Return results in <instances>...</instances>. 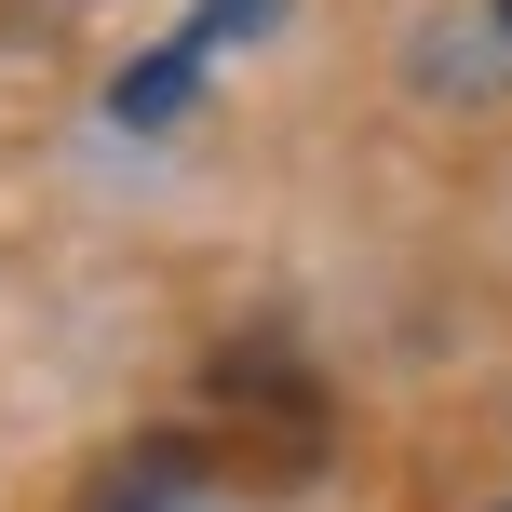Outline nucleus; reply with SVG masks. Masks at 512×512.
Listing matches in <instances>:
<instances>
[{
    "label": "nucleus",
    "instance_id": "3",
    "mask_svg": "<svg viewBox=\"0 0 512 512\" xmlns=\"http://www.w3.org/2000/svg\"><path fill=\"white\" fill-rule=\"evenodd\" d=\"M499 41H512V0H499Z\"/></svg>",
    "mask_w": 512,
    "mask_h": 512
},
{
    "label": "nucleus",
    "instance_id": "2",
    "mask_svg": "<svg viewBox=\"0 0 512 512\" xmlns=\"http://www.w3.org/2000/svg\"><path fill=\"white\" fill-rule=\"evenodd\" d=\"M256 27H283V0H203V14H189V41L230 54V41H256Z\"/></svg>",
    "mask_w": 512,
    "mask_h": 512
},
{
    "label": "nucleus",
    "instance_id": "1",
    "mask_svg": "<svg viewBox=\"0 0 512 512\" xmlns=\"http://www.w3.org/2000/svg\"><path fill=\"white\" fill-rule=\"evenodd\" d=\"M189 95H203V41L176 27V41H162L149 68H122V81H108V122H122V135H162V122H176Z\"/></svg>",
    "mask_w": 512,
    "mask_h": 512
}]
</instances>
